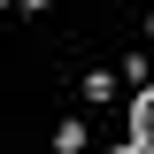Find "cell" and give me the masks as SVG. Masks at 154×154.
I'll return each instance as SVG.
<instances>
[{
    "instance_id": "obj_1",
    "label": "cell",
    "mask_w": 154,
    "mask_h": 154,
    "mask_svg": "<svg viewBox=\"0 0 154 154\" xmlns=\"http://www.w3.org/2000/svg\"><path fill=\"white\" fill-rule=\"evenodd\" d=\"M131 146H154V85L131 93Z\"/></svg>"
},
{
    "instance_id": "obj_2",
    "label": "cell",
    "mask_w": 154,
    "mask_h": 154,
    "mask_svg": "<svg viewBox=\"0 0 154 154\" xmlns=\"http://www.w3.org/2000/svg\"><path fill=\"white\" fill-rule=\"evenodd\" d=\"M85 100H116V69H85Z\"/></svg>"
},
{
    "instance_id": "obj_3",
    "label": "cell",
    "mask_w": 154,
    "mask_h": 154,
    "mask_svg": "<svg viewBox=\"0 0 154 154\" xmlns=\"http://www.w3.org/2000/svg\"><path fill=\"white\" fill-rule=\"evenodd\" d=\"M54 154H85V123H54Z\"/></svg>"
},
{
    "instance_id": "obj_4",
    "label": "cell",
    "mask_w": 154,
    "mask_h": 154,
    "mask_svg": "<svg viewBox=\"0 0 154 154\" xmlns=\"http://www.w3.org/2000/svg\"><path fill=\"white\" fill-rule=\"evenodd\" d=\"M116 154H154V146H131V139H123V146H116Z\"/></svg>"
},
{
    "instance_id": "obj_5",
    "label": "cell",
    "mask_w": 154,
    "mask_h": 154,
    "mask_svg": "<svg viewBox=\"0 0 154 154\" xmlns=\"http://www.w3.org/2000/svg\"><path fill=\"white\" fill-rule=\"evenodd\" d=\"M23 8H31V16H38V8H54V0H23Z\"/></svg>"
},
{
    "instance_id": "obj_6",
    "label": "cell",
    "mask_w": 154,
    "mask_h": 154,
    "mask_svg": "<svg viewBox=\"0 0 154 154\" xmlns=\"http://www.w3.org/2000/svg\"><path fill=\"white\" fill-rule=\"evenodd\" d=\"M146 38H154V8H146Z\"/></svg>"
},
{
    "instance_id": "obj_7",
    "label": "cell",
    "mask_w": 154,
    "mask_h": 154,
    "mask_svg": "<svg viewBox=\"0 0 154 154\" xmlns=\"http://www.w3.org/2000/svg\"><path fill=\"white\" fill-rule=\"evenodd\" d=\"M0 8H23V0H0Z\"/></svg>"
}]
</instances>
